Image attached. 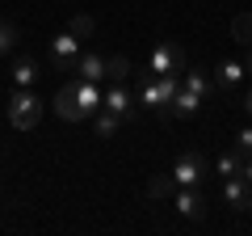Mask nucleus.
Wrapping results in <instances>:
<instances>
[{"label":"nucleus","instance_id":"aec40b11","mask_svg":"<svg viewBox=\"0 0 252 236\" xmlns=\"http://www.w3.org/2000/svg\"><path fill=\"white\" fill-rule=\"evenodd\" d=\"M118 127H122V118H118V114H109V110H101V114H97V135L101 139H109Z\"/></svg>","mask_w":252,"mask_h":236},{"label":"nucleus","instance_id":"f8f14e48","mask_svg":"<svg viewBox=\"0 0 252 236\" xmlns=\"http://www.w3.org/2000/svg\"><path fill=\"white\" fill-rule=\"evenodd\" d=\"M202 110V97L193 89H185V84H181L177 89V97H172V106H168V114H177V118H189V114H198Z\"/></svg>","mask_w":252,"mask_h":236},{"label":"nucleus","instance_id":"f03ea898","mask_svg":"<svg viewBox=\"0 0 252 236\" xmlns=\"http://www.w3.org/2000/svg\"><path fill=\"white\" fill-rule=\"evenodd\" d=\"M185 68H189V55L181 42H160L152 51V59H147V72H156V76H185Z\"/></svg>","mask_w":252,"mask_h":236},{"label":"nucleus","instance_id":"20e7f679","mask_svg":"<svg viewBox=\"0 0 252 236\" xmlns=\"http://www.w3.org/2000/svg\"><path fill=\"white\" fill-rule=\"evenodd\" d=\"M223 198H227V207H235V211H252V182L244 173L223 177Z\"/></svg>","mask_w":252,"mask_h":236},{"label":"nucleus","instance_id":"4468645a","mask_svg":"<svg viewBox=\"0 0 252 236\" xmlns=\"http://www.w3.org/2000/svg\"><path fill=\"white\" fill-rule=\"evenodd\" d=\"M76 72H80V80H105V59L101 55H80Z\"/></svg>","mask_w":252,"mask_h":236},{"label":"nucleus","instance_id":"1a4fd4ad","mask_svg":"<svg viewBox=\"0 0 252 236\" xmlns=\"http://www.w3.org/2000/svg\"><path fill=\"white\" fill-rule=\"evenodd\" d=\"M210 76H215V89H235V84H240L244 76H248V68H244V64H235V59H223V64H219Z\"/></svg>","mask_w":252,"mask_h":236},{"label":"nucleus","instance_id":"f3484780","mask_svg":"<svg viewBox=\"0 0 252 236\" xmlns=\"http://www.w3.org/2000/svg\"><path fill=\"white\" fill-rule=\"evenodd\" d=\"M147 194H152V198H168V194H177V177H172V173H156L152 182H147Z\"/></svg>","mask_w":252,"mask_h":236},{"label":"nucleus","instance_id":"0eeeda50","mask_svg":"<svg viewBox=\"0 0 252 236\" xmlns=\"http://www.w3.org/2000/svg\"><path fill=\"white\" fill-rule=\"evenodd\" d=\"M177 211L185 219H202L206 215V198H202L193 186H177Z\"/></svg>","mask_w":252,"mask_h":236},{"label":"nucleus","instance_id":"a211bd4d","mask_svg":"<svg viewBox=\"0 0 252 236\" xmlns=\"http://www.w3.org/2000/svg\"><path fill=\"white\" fill-rule=\"evenodd\" d=\"M231 38L240 46H252V13H240V17L231 21Z\"/></svg>","mask_w":252,"mask_h":236},{"label":"nucleus","instance_id":"dca6fc26","mask_svg":"<svg viewBox=\"0 0 252 236\" xmlns=\"http://www.w3.org/2000/svg\"><path fill=\"white\" fill-rule=\"evenodd\" d=\"M34 80H38V64L34 59H17V64H13V84H17V89H30Z\"/></svg>","mask_w":252,"mask_h":236},{"label":"nucleus","instance_id":"a878e982","mask_svg":"<svg viewBox=\"0 0 252 236\" xmlns=\"http://www.w3.org/2000/svg\"><path fill=\"white\" fill-rule=\"evenodd\" d=\"M248 51H252V46H248ZM248 72H252V55H248Z\"/></svg>","mask_w":252,"mask_h":236},{"label":"nucleus","instance_id":"ddd939ff","mask_svg":"<svg viewBox=\"0 0 252 236\" xmlns=\"http://www.w3.org/2000/svg\"><path fill=\"white\" fill-rule=\"evenodd\" d=\"M72 89H76V101H80L84 114H97L101 110V97H105V93L97 89V80H80V84H72Z\"/></svg>","mask_w":252,"mask_h":236},{"label":"nucleus","instance_id":"9b49d317","mask_svg":"<svg viewBox=\"0 0 252 236\" xmlns=\"http://www.w3.org/2000/svg\"><path fill=\"white\" fill-rule=\"evenodd\" d=\"M55 110H59V118H67V122H80V118H89V114L80 110V101H76V89H72V84L55 93Z\"/></svg>","mask_w":252,"mask_h":236},{"label":"nucleus","instance_id":"2eb2a0df","mask_svg":"<svg viewBox=\"0 0 252 236\" xmlns=\"http://www.w3.org/2000/svg\"><path fill=\"white\" fill-rule=\"evenodd\" d=\"M135 72L130 68V59H122V55H109L105 59V80H114V84H126V76Z\"/></svg>","mask_w":252,"mask_h":236},{"label":"nucleus","instance_id":"39448f33","mask_svg":"<svg viewBox=\"0 0 252 236\" xmlns=\"http://www.w3.org/2000/svg\"><path fill=\"white\" fill-rule=\"evenodd\" d=\"M202 173H206V160H202L198 152H181L177 164H172V177H177V186H198Z\"/></svg>","mask_w":252,"mask_h":236},{"label":"nucleus","instance_id":"b1692460","mask_svg":"<svg viewBox=\"0 0 252 236\" xmlns=\"http://www.w3.org/2000/svg\"><path fill=\"white\" fill-rule=\"evenodd\" d=\"M244 177H248V182H252V156H248V160H244Z\"/></svg>","mask_w":252,"mask_h":236},{"label":"nucleus","instance_id":"9d476101","mask_svg":"<svg viewBox=\"0 0 252 236\" xmlns=\"http://www.w3.org/2000/svg\"><path fill=\"white\" fill-rule=\"evenodd\" d=\"M181 84H185V89H193V93H198L202 101H206L210 93H215V76H210L206 68H185V76H181Z\"/></svg>","mask_w":252,"mask_h":236},{"label":"nucleus","instance_id":"393cba45","mask_svg":"<svg viewBox=\"0 0 252 236\" xmlns=\"http://www.w3.org/2000/svg\"><path fill=\"white\" fill-rule=\"evenodd\" d=\"M244 110H248V114H252V93H248V97H244Z\"/></svg>","mask_w":252,"mask_h":236},{"label":"nucleus","instance_id":"423d86ee","mask_svg":"<svg viewBox=\"0 0 252 236\" xmlns=\"http://www.w3.org/2000/svg\"><path fill=\"white\" fill-rule=\"evenodd\" d=\"M51 59L59 68H76L80 64V38L67 30V34H59V38H51Z\"/></svg>","mask_w":252,"mask_h":236},{"label":"nucleus","instance_id":"f257e3e1","mask_svg":"<svg viewBox=\"0 0 252 236\" xmlns=\"http://www.w3.org/2000/svg\"><path fill=\"white\" fill-rule=\"evenodd\" d=\"M181 89V76H156V72H143V106L160 110V114H168L172 97H177Z\"/></svg>","mask_w":252,"mask_h":236},{"label":"nucleus","instance_id":"4be33fe9","mask_svg":"<svg viewBox=\"0 0 252 236\" xmlns=\"http://www.w3.org/2000/svg\"><path fill=\"white\" fill-rule=\"evenodd\" d=\"M13 46H17V26L0 17V55H9Z\"/></svg>","mask_w":252,"mask_h":236},{"label":"nucleus","instance_id":"7ed1b4c3","mask_svg":"<svg viewBox=\"0 0 252 236\" xmlns=\"http://www.w3.org/2000/svg\"><path fill=\"white\" fill-rule=\"evenodd\" d=\"M38 118H42V101H38L30 89H17V93L9 97V122H13L17 131H34Z\"/></svg>","mask_w":252,"mask_h":236},{"label":"nucleus","instance_id":"412c9836","mask_svg":"<svg viewBox=\"0 0 252 236\" xmlns=\"http://www.w3.org/2000/svg\"><path fill=\"white\" fill-rule=\"evenodd\" d=\"M219 173H223V177H235V173H244V156L223 152V156H219Z\"/></svg>","mask_w":252,"mask_h":236},{"label":"nucleus","instance_id":"6e6552de","mask_svg":"<svg viewBox=\"0 0 252 236\" xmlns=\"http://www.w3.org/2000/svg\"><path fill=\"white\" fill-rule=\"evenodd\" d=\"M101 110H109V114H118V118H130V114H135V106H130V93H126V84H109V93L101 97Z\"/></svg>","mask_w":252,"mask_h":236},{"label":"nucleus","instance_id":"6ab92c4d","mask_svg":"<svg viewBox=\"0 0 252 236\" xmlns=\"http://www.w3.org/2000/svg\"><path fill=\"white\" fill-rule=\"evenodd\" d=\"M72 34L84 42V38H93V34H97V21H93L89 13H76V17H72Z\"/></svg>","mask_w":252,"mask_h":236},{"label":"nucleus","instance_id":"5701e85b","mask_svg":"<svg viewBox=\"0 0 252 236\" xmlns=\"http://www.w3.org/2000/svg\"><path fill=\"white\" fill-rule=\"evenodd\" d=\"M235 144H240V152H244V156H252V127H240Z\"/></svg>","mask_w":252,"mask_h":236}]
</instances>
